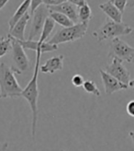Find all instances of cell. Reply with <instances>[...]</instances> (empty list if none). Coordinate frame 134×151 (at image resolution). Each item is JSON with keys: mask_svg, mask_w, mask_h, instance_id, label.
<instances>
[{"mask_svg": "<svg viewBox=\"0 0 134 151\" xmlns=\"http://www.w3.org/2000/svg\"><path fill=\"white\" fill-rule=\"evenodd\" d=\"M41 52H36V62L34 72L32 75L31 79L29 80L28 85L23 88L21 92L20 97L29 102V107L32 113V121H31V137L34 139L36 135V127H37V121H38V98H39V87H38V78L40 72V64H41Z\"/></svg>", "mask_w": 134, "mask_h": 151, "instance_id": "1", "label": "cell"}, {"mask_svg": "<svg viewBox=\"0 0 134 151\" xmlns=\"http://www.w3.org/2000/svg\"><path fill=\"white\" fill-rule=\"evenodd\" d=\"M22 90L11 66L6 63L0 64V99L19 98Z\"/></svg>", "mask_w": 134, "mask_h": 151, "instance_id": "2", "label": "cell"}, {"mask_svg": "<svg viewBox=\"0 0 134 151\" xmlns=\"http://www.w3.org/2000/svg\"><path fill=\"white\" fill-rule=\"evenodd\" d=\"M133 29L125 24V23H118L110 19L107 18L104 23L95 32H93L92 35L95 39H96L98 42L106 41L108 39H115L118 38V36L129 35L132 32Z\"/></svg>", "mask_w": 134, "mask_h": 151, "instance_id": "3", "label": "cell"}, {"mask_svg": "<svg viewBox=\"0 0 134 151\" xmlns=\"http://www.w3.org/2000/svg\"><path fill=\"white\" fill-rule=\"evenodd\" d=\"M88 24L86 23H77L72 27L63 28L51 38L47 42L51 44L59 45L64 42H71L82 39L86 33Z\"/></svg>", "mask_w": 134, "mask_h": 151, "instance_id": "4", "label": "cell"}, {"mask_svg": "<svg viewBox=\"0 0 134 151\" xmlns=\"http://www.w3.org/2000/svg\"><path fill=\"white\" fill-rule=\"evenodd\" d=\"M11 38V50H12V62L11 66L15 74L20 75L29 68V59L18 40Z\"/></svg>", "mask_w": 134, "mask_h": 151, "instance_id": "5", "label": "cell"}, {"mask_svg": "<svg viewBox=\"0 0 134 151\" xmlns=\"http://www.w3.org/2000/svg\"><path fill=\"white\" fill-rule=\"evenodd\" d=\"M108 57H116L121 61L132 63L134 60V47H131L120 38H115L111 42Z\"/></svg>", "mask_w": 134, "mask_h": 151, "instance_id": "6", "label": "cell"}, {"mask_svg": "<svg viewBox=\"0 0 134 151\" xmlns=\"http://www.w3.org/2000/svg\"><path fill=\"white\" fill-rule=\"evenodd\" d=\"M50 16V10L46 6H41L37 9L34 14L32 15V21H31V27L29 29V33L28 36L29 41H34L35 38L41 37L42 29L44 26V23L47 19V18Z\"/></svg>", "mask_w": 134, "mask_h": 151, "instance_id": "7", "label": "cell"}, {"mask_svg": "<svg viewBox=\"0 0 134 151\" xmlns=\"http://www.w3.org/2000/svg\"><path fill=\"white\" fill-rule=\"evenodd\" d=\"M105 71L123 84L129 86L130 81V73L125 67L123 61H121L120 59L116 57L112 58L111 63L106 66Z\"/></svg>", "mask_w": 134, "mask_h": 151, "instance_id": "8", "label": "cell"}, {"mask_svg": "<svg viewBox=\"0 0 134 151\" xmlns=\"http://www.w3.org/2000/svg\"><path fill=\"white\" fill-rule=\"evenodd\" d=\"M99 73H100L104 88H105V92L107 95H111L117 91H120V90H124L128 88L129 86L123 84L120 81H118V79L113 78L112 76L108 74L105 70L100 69Z\"/></svg>", "mask_w": 134, "mask_h": 151, "instance_id": "9", "label": "cell"}, {"mask_svg": "<svg viewBox=\"0 0 134 151\" xmlns=\"http://www.w3.org/2000/svg\"><path fill=\"white\" fill-rule=\"evenodd\" d=\"M50 11H53V12H58V13H62L65 15L66 17H68L74 24L79 23V19H78V11H77V7L73 5L69 0L64 1L61 3L58 6H47Z\"/></svg>", "mask_w": 134, "mask_h": 151, "instance_id": "10", "label": "cell"}, {"mask_svg": "<svg viewBox=\"0 0 134 151\" xmlns=\"http://www.w3.org/2000/svg\"><path fill=\"white\" fill-rule=\"evenodd\" d=\"M19 42L20 43V45L23 49H29V50H33L36 52H41V54H45V52H53L56 51L58 49V45H54V44H51L47 42L41 43L39 42V41H29V40H25V41H19Z\"/></svg>", "mask_w": 134, "mask_h": 151, "instance_id": "11", "label": "cell"}, {"mask_svg": "<svg viewBox=\"0 0 134 151\" xmlns=\"http://www.w3.org/2000/svg\"><path fill=\"white\" fill-rule=\"evenodd\" d=\"M63 55L53 56L48 59L45 64L40 67V71L44 74H53L56 71H60L63 67Z\"/></svg>", "mask_w": 134, "mask_h": 151, "instance_id": "12", "label": "cell"}, {"mask_svg": "<svg viewBox=\"0 0 134 151\" xmlns=\"http://www.w3.org/2000/svg\"><path fill=\"white\" fill-rule=\"evenodd\" d=\"M31 18V14L28 12L25 16L14 26V28L10 29L9 35L18 41H25V29Z\"/></svg>", "mask_w": 134, "mask_h": 151, "instance_id": "13", "label": "cell"}, {"mask_svg": "<svg viewBox=\"0 0 134 151\" xmlns=\"http://www.w3.org/2000/svg\"><path fill=\"white\" fill-rule=\"evenodd\" d=\"M99 9L105 13L108 18L118 23H122V13L114 6L112 1H107L99 5Z\"/></svg>", "mask_w": 134, "mask_h": 151, "instance_id": "14", "label": "cell"}, {"mask_svg": "<svg viewBox=\"0 0 134 151\" xmlns=\"http://www.w3.org/2000/svg\"><path fill=\"white\" fill-rule=\"evenodd\" d=\"M31 0H25V1L22 2L17 9L16 12H15L13 16L9 19V31L12 29L14 26L29 12V6H31Z\"/></svg>", "mask_w": 134, "mask_h": 151, "instance_id": "15", "label": "cell"}, {"mask_svg": "<svg viewBox=\"0 0 134 151\" xmlns=\"http://www.w3.org/2000/svg\"><path fill=\"white\" fill-rule=\"evenodd\" d=\"M78 11V19L79 23H86L88 24L89 21L92 19V10L90 6L86 2L84 6L77 7Z\"/></svg>", "mask_w": 134, "mask_h": 151, "instance_id": "16", "label": "cell"}, {"mask_svg": "<svg viewBox=\"0 0 134 151\" xmlns=\"http://www.w3.org/2000/svg\"><path fill=\"white\" fill-rule=\"evenodd\" d=\"M54 27H55L54 20L49 16L47 18L46 21H45V23H44V26H43V29H42L41 37H40V39H39V42H41V43L45 42L46 40L49 38V36L51 35V33L53 32V31L54 29Z\"/></svg>", "mask_w": 134, "mask_h": 151, "instance_id": "17", "label": "cell"}, {"mask_svg": "<svg viewBox=\"0 0 134 151\" xmlns=\"http://www.w3.org/2000/svg\"><path fill=\"white\" fill-rule=\"evenodd\" d=\"M50 17L54 20L55 23H58L59 25L63 26V28H68V27H72L74 25V23L68 17H66L65 15L62 13L50 11Z\"/></svg>", "mask_w": 134, "mask_h": 151, "instance_id": "18", "label": "cell"}, {"mask_svg": "<svg viewBox=\"0 0 134 151\" xmlns=\"http://www.w3.org/2000/svg\"><path fill=\"white\" fill-rule=\"evenodd\" d=\"M11 49V38L9 35L0 37V58L6 55Z\"/></svg>", "mask_w": 134, "mask_h": 151, "instance_id": "19", "label": "cell"}, {"mask_svg": "<svg viewBox=\"0 0 134 151\" xmlns=\"http://www.w3.org/2000/svg\"><path fill=\"white\" fill-rule=\"evenodd\" d=\"M83 88L86 93L92 94L96 97L101 96V92H100L99 88H98L95 81H93V80H86L83 85Z\"/></svg>", "mask_w": 134, "mask_h": 151, "instance_id": "20", "label": "cell"}, {"mask_svg": "<svg viewBox=\"0 0 134 151\" xmlns=\"http://www.w3.org/2000/svg\"><path fill=\"white\" fill-rule=\"evenodd\" d=\"M85 79L83 78V76H81L79 74H76L73 76V77L71 79V82L72 84L74 86V87H83L84 83H85Z\"/></svg>", "mask_w": 134, "mask_h": 151, "instance_id": "21", "label": "cell"}, {"mask_svg": "<svg viewBox=\"0 0 134 151\" xmlns=\"http://www.w3.org/2000/svg\"><path fill=\"white\" fill-rule=\"evenodd\" d=\"M42 5H43L42 0H31V6H29V14H31V16H32V15L34 14V12Z\"/></svg>", "mask_w": 134, "mask_h": 151, "instance_id": "22", "label": "cell"}, {"mask_svg": "<svg viewBox=\"0 0 134 151\" xmlns=\"http://www.w3.org/2000/svg\"><path fill=\"white\" fill-rule=\"evenodd\" d=\"M127 0H113L112 3L114 4V6L117 7V9L120 10L122 14L125 10V7L127 6Z\"/></svg>", "mask_w": 134, "mask_h": 151, "instance_id": "23", "label": "cell"}, {"mask_svg": "<svg viewBox=\"0 0 134 151\" xmlns=\"http://www.w3.org/2000/svg\"><path fill=\"white\" fill-rule=\"evenodd\" d=\"M126 111H127L128 114L131 117H134V100L130 101L127 103V106H126Z\"/></svg>", "mask_w": 134, "mask_h": 151, "instance_id": "24", "label": "cell"}, {"mask_svg": "<svg viewBox=\"0 0 134 151\" xmlns=\"http://www.w3.org/2000/svg\"><path fill=\"white\" fill-rule=\"evenodd\" d=\"M69 1H70L73 5L76 6V7H80V6H84V5L86 3V1H85V0H69Z\"/></svg>", "mask_w": 134, "mask_h": 151, "instance_id": "25", "label": "cell"}, {"mask_svg": "<svg viewBox=\"0 0 134 151\" xmlns=\"http://www.w3.org/2000/svg\"><path fill=\"white\" fill-rule=\"evenodd\" d=\"M7 147H9V143L7 142L0 143V151H6Z\"/></svg>", "mask_w": 134, "mask_h": 151, "instance_id": "26", "label": "cell"}, {"mask_svg": "<svg viewBox=\"0 0 134 151\" xmlns=\"http://www.w3.org/2000/svg\"><path fill=\"white\" fill-rule=\"evenodd\" d=\"M7 2H9V0H0V10H1L3 7L7 4Z\"/></svg>", "mask_w": 134, "mask_h": 151, "instance_id": "27", "label": "cell"}, {"mask_svg": "<svg viewBox=\"0 0 134 151\" xmlns=\"http://www.w3.org/2000/svg\"><path fill=\"white\" fill-rule=\"evenodd\" d=\"M127 6L128 7H134V0H130V1L127 2Z\"/></svg>", "mask_w": 134, "mask_h": 151, "instance_id": "28", "label": "cell"}, {"mask_svg": "<svg viewBox=\"0 0 134 151\" xmlns=\"http://www.w3.org/2000/svg\"><path fill=\"white\" fill-rule=\"evenodd\" d=\"M129 87L131 88L134 90V79H132V80L130 81V83H129Z\"/></svg>", "mask_w": 134, "mask_h": 151, "instance_id": "29", "label": "cell"}, {"mask_svg": "<svg viewBox=\"0 0 134 151\" xmlns=\"http://www.w3.org/2000/svg\"><path fill=\"white\" fill-rule=\"evenodd\" d=\"M129 135H130V137L131 138V140L134 142V131H130L129 133Z\"/></svg>", "mask_w": 134, "mask_h": 151, "instance_id": "30", "label": "cell"}, {"mask_svg": "<svg viewBox=\"0 0 134 151\" xmlns=\"http://www.w3.org/2000/svg\"><path fill=\"white\" fill-rule=\"evenodd\" d=\"M132 63H133V64H134V60H133V62H132Z\"/></svg>", "mask_w": 134, "mask_h": 151, "instance_id": "31", "label": "cell"}, {"mask_svg": "<svg viewBox=\"0 0 134 151\" xmlns=\"http://www.w3.org/2000/svg\"><path fill=\"white\" fill-rule=\"evenodd\" d=\"M63 151H67V150H63Z\"/></svg>", "mask_w": 134, "mask_h": 151, "instance_id": "32", "label": "cell"}]
</instances>
